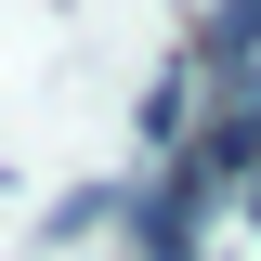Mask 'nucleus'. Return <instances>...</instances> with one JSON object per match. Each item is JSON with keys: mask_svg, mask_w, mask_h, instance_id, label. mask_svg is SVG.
<instances>
[{"mask_svg": "<svg viewBox=\"0 0 261 261\" xmlns=\"http://www.w3.org/2000/svg\"><path fill=\"white\" fill-rule=\"evenodd\" d=\"M196 65H261V0H222L209 39H196Z\"/></svg>", "mask_w": 261, "mask_h": 261, "instance_id": "obj_1", "label": "nucleus"}]
</instances>
